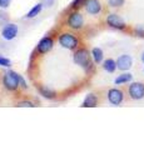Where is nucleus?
<instances>
[{
  "instance_id": "1",
  "label": "nucleus",
  "mask_w": 144,
  "mask_h": 150,
  "mask_svg": "<svg viewBox=\"0 0 144 150\" xmlns=\"http://www.w3.org/2000/svg\"><path fill=\"white\" fill-rule=\"evenodd\" d=\"M73 60L85 71H92L93 70V62L94 60L92 58V54L87 49H79L78 51H75L73 55Z\"/></svg>"
},
{
  "instance_id": "2",
  "label": "nucleus",
  "mask_w": 144,
  "mask_h": 150,
  "mask_svg": "<svg viewBox=\"0 0 144 150\" xmlns=\"http://www.w3.org/2000/svg\"><path fill=\"white\" fill-rule=\"evenodd\" d=\"M3 85L9 91H15L20 86V75L15 71H8L3 78Z\"/></svg>"
},
{
  "instance_id": "3",
  "label": "nucleus",
  "mask_w": 144,
  "mask_h": 150,
  "mask_svg": "<svg viewBox=\"0 0 144 150\" xmlns=\"http://www.w3.org/2000/svg\"><path fill=\"white\" fill-rule=\"evenodd\" d=\"M59 44L68 50H74L78 48L79 40L77 36H74L70 33H64V34L59 36Z\"/></svg>"
},
{
  "instance_id": "4",
  "label": "nucleus",
  "mask_w": 144,
  "mask_h": 150,
  "mask_svg": "<svg viewBox=\"0 0 144 150\" xmlns=\"http://www.w3.org/2000/svg\"><path fill=\"white\" fill-rule=\"evenodd\" d=\"M128 95L132 100H142L144 98V84L143 83H132L128 88Z\"/></svg>"
},
{
  "instance_id": "5",
  "label": "nucleus",
  "mask_w": 144,
  "mask_h": 150,
  "mask_svg": "<svg viewBox=\"0 0 144 150\" xmlns=\"http://www.w3.org/2000/svg\"><path fill=\"white\" fill-rule=\"evenodd\" d=\"M105 21H106V24H108L110 28L117 29V30H124L125 28H127L125 21L118 15V14H108V15H106Z\"/></svg>"
},
{
  "instance_id": "6",
  "label": "nucleus",
  "mask_w": 144,
  "mask_h": 150,
  "mask_svg": "<svg viewBox=\"0 0 144 150\" xmlns=\"http://www.w3.org/2000/svg\"><path fill=\"white\" fill-rule=\"evenodd\" d=\"M83 25H84V18H83V15L78 11H73L68 18V26L74 30H79L83 28Z\"/></svg>"
},
{
  "instance_id": "7",
  "label": "nucleus",
  "mask_w": 144,
  "mask_h": 150,
  "mask_svg": "<svg viewBox=\"0 0 144 150\" xmlns=\"http://www.w3.org/2000/svg\"><path fill=\"white\" fill-rule=\"evenodd\" d=\"M108 100L111 105L114 106H118L123 103L124 100V93L120 90V89L117 88H113V89H109L108 91Z\"/></svg>"
},
{
  "instance_id": "8",
  "label": "nucleus",
  "mask_w": 144,
  "mask_h": 150,
  "mask_svg": "<svg viewBox=\"0 0 144 150\" xmlns=\"http://www.w3.org/2000/svg\"><path fill=\"white\" fill-rule=\"evenodd\" d=\"M53 46H54V40L50 36H45L36 45V51L39 54H45V53H49L53 49Z\"/></svg>"
},
{
  "instance_id": "9",
  "label": "nucleus",
  "mask_w": 144,
  "mask_h": 150,
  "mask_svg": "<svg viewBox=\"0 0 144 150\" xmlns=\"http://www.w3.org/2000/svg\"><path fill=\"white\" fill-rule=\"evenodd\" d=\"M132 65H133V59H132V56L128 55V54L120 55L117 59V68L119 70H122V71H127V70H129L132 68Z\"/></svg>"
},
{
  "instance_id": "10",
  "label": "nucleus",
  "mask_w": 144,
  "mask_h": 150,
  "mask_svg": "<svg viewBox=\"0 0 144 150\" xmlns=\"http://www.w3.org/2000/svg\"><path fill=\"white\" fill-rule=\"evenodd\" d=\"M18 35V26L15 24H6L1 30V36L5 40H13Z\"/></svg>"
},
{
  "instance_id": "11",
  "label": "nucleus",
  "mask_w": 144,
  "mask_h": 150,
  "mask_svg": "<svg viewBox=\"0 0 144 150\" xmlns=\"http://www.w3.org/2000/svg\"><path fill=\"white\" fill-rule=\"evenodd\" d=\"M85 10L88 14H90V15H98L101 11V4L99 0H87Z\"/></svg>"
},
{
  "instance_id": "12",
  "label": "nucleus",
  "mask_w": 144,
  "mask_h": 150,
  "mask_svg": "<svg viewBox=\"0 0 144 150\" xmlns=\"http://www.w3.org/2000/svg\"><path fill=\"white\" fill-rule=\"evenodd\" d=\"M96 104H98V98H96V95H94V94H88L84 101H83L82 106L83 108H95Z\"/></svg>"
},
{
  "instance_id": "13",
  "label": "nucleus",
  "mask_w": 144,
  "mask_h": 150,
  "mask_svg": "<svg viewBox=\"0 0 144 150\" xmlns=\"http://www.w3.org/2000/svg\"><path fill=\"white\" fill-rule=\"evenodd\" d=\"M133 79V75L131 73H124V74H120L119 76L114 80L115 85H123V84H127L129 81H132Z\"/></svg>"
},
{
  "instance_id": "14",
  "label": "nucleus",
  "mask_w": 144,
  "mask_h": 150,
  "mask_svg": "<svg viewBox=\"0 0 144 150\" xmlns=\"http://www.w3.org/2000/svg\"><path fill=\"white\" fill-rule=\"evenodd\" d=\"M103 69L105 70V71H108V73H114L115 70H117V62L113 59H105L104 62H103Z\"/></svg>"
},
{
  "instance_id": "15",
  "label": "nucleus",
  "mask_w": 144,
  "mask_h": 150,
  "mask_svg": "<svg viewBox=\"0 0 144 150\" xmlns=\"http://www.w3.org/2000/svg\"><path fill=\"white\" fill-rule=\"evenodd\" d=\"M92 58L94 60L95 64H100L103 62V58H104V54H103V50L100 48H94L92 50Z\"/></svg>"
},
{
  "instance_id": "16",
  "label": "nucleus",
  "mask_w": 144,
  "mask_h": 150,
  "mask_svg": "<svg viewBox=\"0 0 144 150\" xmlns=\"http://www.w3.org/2000/svg\"><path fill=\"white\" fill-rule=\"evenodd\" d=\"M39 93H40V95H43L45 99H54L55 98V91L54 90H52L50 88H48V86H40L39 88Z\"/></svg>"
},
{
  "instance_id": "17",
  "label": "nucleus",
  "mask_w": 144,
  "mask_h": 150,
  "mask_svg": "<svg viewBox=\"0 0 144 150\" xmlns=\"http://www.w3.org/2000/svg\"><path fill=\"white\" fill-rule=\"evenodd\" d=\"M41 9H43V4H36V5H34L33 8L30 9V11H28V14L25 15L26 19H33L35 18L36 15H39Z\"/></svg>"
},
{
  "instance_id": "18",
  "label": "nucleus",
  "mask_w": 144,
  "mask_h": 150,
  "mask_svg": "<svg viewBox=\"0 0 144 150\" xmlns=\"http://www.w3.org/2000/svg\"><path fill=\"white\" fill-rule=\"evenodd\" d=\"M106 1H108L109 6H111V8H120L124 5L125 0H106Z\"/></svg>"
},
{
  "instance_id": "19",
  "label": "nucleus",
  "mask_w": 144,
  "mask_h": 150,
  "mask_svg": "<svg viewBox=\"0 0 144 150\" xmlns=\"http://www.w3.org/2000/svg\"><path fill=\"white\" fill-rule=\"evenodd\" d=\"M11 65V62L9 60L8 58H4V56L0 55V67H4V68H9Z\"/></svg>"
},
{
  "instance_id": "20",
  "label": "nucleus",
  "mask_w": 144,
  "mask_h": 150,
  "mask_svg": "<svg viewBox=\"0 0 144 150\" xmlns=\"http://www.w3.org/2000/svg\"><path fill=\"white\" fill-rule=\"evenodd\" d=\"M134 33H135L137 36L144 38V25H138V26H135V29H134Z\"/></svg>"
},
{
  "instance_id": "21",
  "label": "nucleus",
  "mask_w": 144,
  "mask_h": 150,
  "mask_svg": "<svg viewBox=\"0 0 144 150\" xmlns=\"http://www.w3.org/2000/svg\"><path fill=\"white\" fill-rule=\"evenodd\" d=\"M85 1H87V0H74L73 4H72V8H73V9L80 8L82 5H85Z\"/></svg>"
},
{
  "instance_id": "22",
  "label": "nucleus",
  "mask_w": 144,
  "mask_h": 150,
  "mask_svg": "<svg viewBox=\"0 0 144 150\" xmlns=\"http://www.w3.org/2000/svg\"><path fill=\"white\" fill-rule=\"evenodd\" d=\"M16 106H19V108H23V106H28V108H34V103H31V101H20V103H18V105Z\"/></svg>"
},
{
  "instance_id": "23",
  "label": "nucleus",
  "mask_w": 144,
  "mask_h": 150,
  "mask_svg": "<svg viewBox=\"0 0 144 150\" xmlns=\"http://www.w3.org/2000/svg\"><path fill=\"white\" fill-rule=\"evenodd\" d=\"M10 1H11V0H0V8H1V9L9 8V5H10Z\"/></svg>"
},
{
  "instance_id": "24",
  "label": "nucleus",
  "mask_w": 144,
  "mask_h": 150,
  "mask_svg": "<svg viewBox=\"0 0 144 150\" xmlns=\"http://www.w3.org/2000/svg\"><path fill=\"white\" fill-rule=\"evenodd\" d=\"M20 86L23 88V89H28V85H26V83H25V80L23 79L21 76H20Z\"/></svg>"
},
{
  "instance_id": "25",
  "label": "nucleus",
  "mask_w": 144,
  "mask_h": 150,
  "mask_svg": "<svg viewBox=\"0 0 144 150\" xmlns=\"http://www.w3.org/2000/svg\"><path fill=\"white\" fill-rule=\"evenodd\" d=\"M46 1H48V4H49V5H52V4L54 3V0H46Z\"/></svg>"
},
{
  "instance_id": "26",
  "label": "nucleus",
  "mask_w": 144,
  "mask_h": 150,
  "mask_svg": "<svg viewBox=\"0 0 144 150\" xmlns=\"http://www.w3.org/2000/svg\"><path fill=\"white\" fill-rule=\"evenodd\" d=\"M142 60H143V63H144V53H143V55H142Z\"/></svg>"
}]
</instances>
